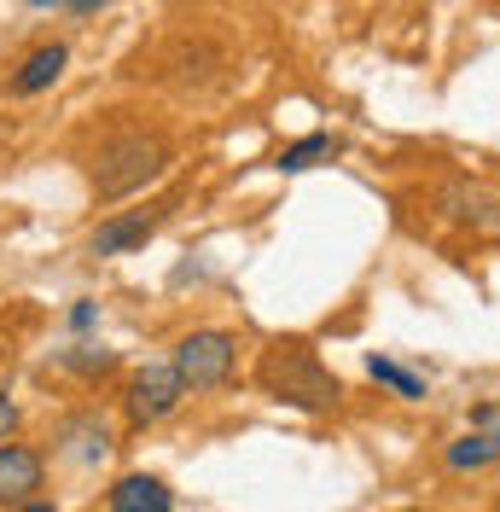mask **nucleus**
<instances>
[{"instance_id":"1","label":"nucleus","mask_w":500,"mask_h":512,"mask_svg":"<svg viewBox=\"0 0 500 512\" xmlns=\"http://www.w3.org/2000/svg\"><path fill=\"white\" fill-rule=\"evenodd\" d=\"M169 140L157 134V128H123V134H111V140H99L94 152V192L105 204H117V198H134V192H146L169 169Z\"/></svg>"},{"instance_id":"15","label":"nucleus","mask_w":500,"mask_h":512,"mask_svg":"<svg viewBox=\"0 0 500 512\" xmlns=\"http://www.w3.org/2000/svg\"><path fill=\"white\" fill-rule=\"evenodd\" d=\"M94 320H99V303H88V297H82V303L70 309V332H94Z\"/></svg>"},{"instance_id":"2","label":"nucleus","mask_w":500,"mask_h":512,"mask_svg":"<svg viewBox=\"0 0 500 512\" xmlns=\"http://www.w3.org/2000/svg\"><path fill=\"white\" fill-rule=\"evenodd\" d=\"M256 384L285 402V408H303V414H326V408H338L344 402V384L332 379L326 367H320V355L309 344H274V350H262L256 361Z\"/></svg>"},{"instance_id":"3","label":"nucleus","mask_w":500,"mask_h":512,"mask_svg":"<svg viewBox=\"0 0 500 512\" xmlns=\"http://www.w3.org/2000/svg\"><path fill=\"white\" fill-rule=\"evenodd\" d=\"M233 361H239V338L233 332H221V326H204V332H187L181 344H175V373L187 390H221V384L233 379Z\"/></svg>"},{"instance_id":"19","label":"nucleus","mask_w":500,"mask_h":512,"mask_svg":"<svg viewBox=\"0 0 500 512\" xmlns=\"http://www.w3.org/2000/svg\"><path fill=\"white\" fill-rule=\"evenodd\" d=\"M24 512H59L53 501H24Z\"/></svg>"},{"instance_id":"9","label":"nucleus","mask_w":500,"mask_h":512,"mask_svg":"<svg viewBox=\"0 0 500 512\" xmlns=\"http://www.w3.org/2000/svg\"><path fill=\"white\" fill-rule=\"evenodd\" d=\"M64 64H70V47L64 41H47V47H35L30 59L18 64V76H12V94H47L53 82L64 76Z\"/></svg>"},{"instance_id":"16","label":"nucleus","mask_w":500,"mask_h":512,"mask_svg":"<svg viewBox=\"0 0 500 512\" xmlns=\"http://www.w3.org/2000/svg\"><path fill=\"white\" fill-rule=\"evenodd\" d=\"M12 425H18V402H12V396H6V390H0V437H6V431H12Z\"/></svg>"},{"instance_id":"18","label":"nucleus","mask_w":500,"mask_h":512,"mask_svg":"<svg viewBox=\"0 0 500 512\" xmlns=\"http://www.w3.org/2000/svg\"><path fill=\"white\" fill-rule=\"evenodd\" d=\"M64 12H99V6H111V0H59Z\"/></svg>"},{"instance_id":"8","label":"nucleus","mask_w":500,"mask_h":512,"mask_svg":"<svg viewBox=\"0 0 500 512\" xmlns=\"http://www.w3.org/2000/svg\"><path fill=\"white\" fill-rule=\"evenodd\" d=\"M111 512H175V495H169L163 478L128 472V478L111 483Z\"/></svg>"},{"instance_id":"11","label":"nucleus","mask_w":500,"mask_h":512,"mask_svg":"<svg viewBox=\"0 0 500 512\" xmlns=\"http://www.w3.org/2000/svg\"><path fill=\"white\" fill-rule=\"evenodd\" d=\"M442 460H448L454 472H477V466H495V460H500V419H495V425H471L460 443L442 448Z\"/></svg>"},{"instance_id":"6","label":"nucleus","mask_w":500,"mask_h":512,"mask_svg":"<svg viewBox=\"0 0 500 512\" xmlns=\"http://www.w3.org/2000/svg\"><path fill=\"white\" fill-rule=\"evenodd\" d=\"M442 210L454 216V222L477 227V233H500V192H489L483 181H448L442 187Z\"/></svg>"},{"instance_id":"13","label":"nucleus","mask_w":500,"mask_h":512,"mask_svg":"<svg viewBox=\"0 0 500 512\" xmlns=\"http://www.w3.org/2000/svg\"><path fill=\"white\" fill-rule=\"evenodd\" d=\"M367 373H373L378 384H390L396 396H407V402H419V396H425V379H419V373H407V367H396L390 355H367Z\"/></svg>"},{"instance_id":"14","label":"nucleus","mask_w":500,"mask_h":512,"mask_svg":"<svg viewBox=\"0 0 500 512\" xmlns=\"http://www.w3.org/2000/svg\"><path fill=\"white\" fill-rule=\"evenodd\" d=\"M59 361H64V367H76V373H105L117 355H111V350H94V344H76V350H64Z\"/></svg>"},{"instance_id":"5","label":"nucleus","mask_w":500,"mask_h":512,"mask_svg":"<svg viewBox=\"0 0 500 512\" xmlns=\"http://www.w3.org/2000/svg\"><path fill=\"white\" fill-rule=\"evenodd\" d=\"M157 227H163V210H123V216H111V222L94 227L88 251L94 256H128V251H140Z\"/></svg>"},{"instance_id":"4","label":"nucleus","mask_w":500,"mask_h":512,"mask_svg":"<svg viewBox=\"0 0 500 512\" xmlns=\"http://www.w3.org/2000/svg\"><path fill=\"white\" fill-rule=\"evenodd\" d=\"M181 396H187L181 373L169 361H152V367H140L134 384H128V419L134 425H157V419H169L181 408Z\"/></svg>"},{"instance_id":"7","label":"nucleus","mask_w":500,"mask_h":512,"mask_svg":"<svg viewBox=\"0 0 500 512\" xmlns=\"http://www.w3.org/2000/svg\"><path fill=\"white\" fill-rule=\"evenodd\" d=\"M41 489V454L24 443H0V507H24Z\"/></svg>"},{"instance_id":"12","label":"nucleus","mask_w":500,"mask_h":512,"mask_svg":"<svg viewBox=\"0 0 500 512\" xmlns=\"http://www.w3.org/2000/svg\"><path fill=\"white\" fill-rule=\"evenodd\" d=\"M332 152H338L332 134H303V140H291L280 158H274V169H280V175H303V169H314V163H326Z\"/></svg>"},{"instance_id":"17","label":"nucleus","mask_w":500,"mask_h":512,"mask_svg":"<svg viewBox=\"0 0 500 512\" xmlns=\"http://www.w3.org/2000/svg\"><path fill=\"white\" fill-rule=\"evenodd\" d=\"M495 419H500L495 402H477V408H471V425H495Z\"/></svg>"},{"instance_id":"10","label":"nucleus","mask_w":500,"mask_h":512,"mask_svg":"<svg viewBox=\"0 0 500 512\" xmlns=\"http://www.w3.org/2000/svg\"><path fill=\"white\" fill-rule=\"evenodd\" d=\"M64 454H70L76 466H99V460L111 454V425L99 414H76L64 425Z\"/></svg>"}]
</instances>
